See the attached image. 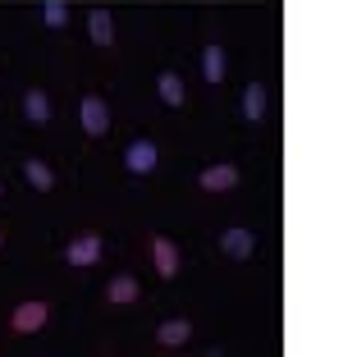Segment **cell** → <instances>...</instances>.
I'll return each instance as SVG.
<instances>
[{
    "label": "cell",
    "instance_id": "cell-1",
    "mask_svg": "<svg viewBox=\"0 0 357 357\" xmlns=\"http://www.w3.org/2000/svg\"><path fill=\"white\" fill-rule=\"evenodd\" d=\"M46 321H51V307H46L42 298H32V303H19V307H14L10 330H14V335H37Z\"/></svg>",
    "mask_w": 357,
    "mask_h": 357
},
{
    "label": "cell",
    "instance_id": "cell-2",
    "mask_svg": "<svg viewBox=\"0 0 357 357\" xmlns=\"http://www.w3.org/2000/svg\"><path fill=\"white\" fill-rule=\"evenodd\" d=\"M124 165H128V174H151V169L160 165L156 142H151V137H133L124 147Z\"/></svg>",
    "mask_w": 357,
    "mask_h": 357
},
{
    "label": "cell",
    "instance_id": "cell-3",
    "mask_svg": "<svg viewBox=\"0 0 357 357\" xmlns=\"http://www.w3.org/2000/svg\"><path fill=\"white\" fill-rule=\"evenodd\" d=\"M78 119H83V133L101 137L105 128H110V105H105L101 96H83V101H78Z\"/></svg>",
    "mask_w": 357,
    "mask_h": 357
},
{
    "label": "cell",
    "instance_id": "cell-4",
    "mask_svg": "<svg viewBox=\"0 0 357 357\" xmlns=\"http://www.w3.org/2000/svg\"><path fill=\"white\" fill-rule=\"evenodd\" d=\"M151 261H156V271L165 275V280H174L178 266H183V252H178V243H174V238L156 234V238H151Z\"/></svg>",
    "mask_w": 357,
    "mask_h": 357
},
{
    "label": "cell",
    "instance_id": "cell-5",
    "mask_svg": "<svg viewBox=\"0 0 357 357\" xmlns=\"http://www.w3.org/2000/svg\"><path fill=\"white\" fill-rule=\"evenodd\" d=\"M69 266H96L101 261V234H78L69 248H64Z\"/></svg>",
    "mask_w": 357,
    "mask_h": 357
},
{
    "label": "cell",
    "instance_id": "cell-6",
    "mask_svg": "<svg viewBox=\"0 0 357 357\" xmlns=\"http://www.w3.org/2000/svg\"><path fill=\"white\" fill-rule=\"evenodd\" d=\"M197 183H202V192H229L238 183V165H229V160L225 165H206Z\"/></svg>",
    "mask_w": 357,
    "mask_h": 357
},
{
    "label": "cell",
    "instance_id": "cell-7",
    "mask_svg": "<svg viewBox=\"0 0 357 357\" xmlns=\"http://www.w3.org/2000/svg\"><path fill=\"white\" fill-rule=\"evenodd\" d=\"M220 252L234 257V261H248V257L257 252V238H252L248 229H225V234H220Z\"/></svg>",
    "mask_w": 357,
    "mask_h": 357
},
{
    "label": "cell",
    "instance_id": "cell-8",
    "mask_svg": "<svg viewBox=\"0 0 357 357\" xmlns=\"http://www.w3.org/2000/svg\"><path fill=\"white\" fill-rule=\"evenodd\" d=\"M266 105H271V92H266V83H248L243 87V119H266Z\"/></svg>",
    "mask_w": 357,
    "mask_h": 357
},
{
    "label": "cell",
    "instance_id": "cell-9",
    "mask_svg": "<svg viewBox=\"0 0 357 357\" xmlns=\"http://www.w3.org/2000/svg\"><path fill=\"white\" fill-rule=\"evenodd\" d=\"M156 339L165 348H183L192 339V326L183 321V316H169V321H160V326H156Z\"/></svg>",
    "mask_w": 357,
    "mask_h": 357
},
{
    "label": "cell",
    "instance_id": "cell-10",
    "mask_svg": "<svg viewBox=\"0 0 357 357\" xmlns=\"http://www.w3.org/2000/svg\"><path fill=\"white\" fill-rule=\"evenodd\" d=\"M87 37H92V46H110L115 42V19L105 10H92L87 14Z\"/></svg>",
    "mask_w": 357,
    "mask_h": 357
},
{
    "label": "cell",
    "instance_id": "cell-11",
    "mask_svg": "<svg viewBox=\"0 0 357 357\" xmlns=\"http://www.w3.org/2000/svg\"><path fill=\"white\" fill-rule=\"evenodd\" d=\"M137 294H142V289H137V280H133V275H115V280L105 284V298H110L115 307L137 303Z\"/></svg>",
    "mask_w": 357,
    "mask_h": 357
},
{
    "label": "cell",
    "instance_id": "cell-12",
    "mask_svg": "<svg viewBox=\"0 0 357 357\" xmlns=\"http://www.w3.org/2000/svg\"><path fill=\"white\" fill-rule=\"evenodd\" d=\"M23 115H28V124H46V119H51V96H46L42 87L23 92Z\"/></svg>",
    "mask_w": 357,
    "mask_h": 357
},
{
    "label": "cell",
    "instance_id": "cell-13",
    "mask_svg": "<svg viewBox=\"0 0 357 357\" xmlns=\"http://www.w3.org/2000/svg\"><path fill=\"white\" fill-rule=\"evenodd\" d=\"M225 69H229V60H225L220 46L211 42L206 51H202V78H206V83H225Z\"/></svg>",
    "mask_w": 357,
    "mask_h": 357
},
{
    "label": "cell",
    "instance_id": "cell-14",
    "mask_svg": "<svg viewBox=\"0 0 357 357\" xmlns=\"http://www.w3.org/2000/svg\"><path fill=\"white\" fill-rule=\"evenodd\" d=\"M156 92H160V101H165V105H174V110H178L183 101H188V92H183V78H178V74H169V69L156 78Z\"/></svg>",
    "mask_w": 357,
    "mask_h": 357
},
{
    "label": "cell",
    "instance_id": "cell-15",
    "mask_svg": "<svg viewBox=\"0 0 357 357\" xmlns=\"http://www.w3.org/2000/svg\"><path fill=\"white\" fill-rule=\"evenodd\" d=\"M23 174H28V183H32L37 192H51V188H55L51 165H46V160H37V156H32V160H23Z\"/></svg>",
    "mask_w": 357,
    "mask_h": 357
},
{
    "label": "cell",
    "instance_id": "cell-16",
    "mask_svg": "<svg viewBox=\"0 0 357 357\" xmlns=\"http://www.w3.org/2000/svg\"><path fill=\"white\" fill-rule=\"evenodd\" d=\"M42 23L46 28H64V23H69V5H64V0H46L42 5Z\"/></svg>",
    "mask_w": 357,
    "mask_h": 357
},
{
    "label": "cell",
    "instance_id": "cell-17",
    "mask_svg": "<svg viewBox=\"0 0 357 357\" xmlns=\"http://www.w3.org/2000/svg\"><path fill=\"white\" fill-rule=\"evenodd\" d=\"M0 192H5V183H0Z\"/></svg>",
    "mask_w": 357,
    "mask_h": 357
},
{
    "label": "cell",
    "instance_id": "cell-18",
    "mask_svg": "<svg viewBox=\"0 0 357 357\" xmlns=\"http://www.w3.org/2000/svg\"><path fill=\"white\" fill-rule=\"evenodd\" d=\"M0 243H5V234H0Z\"/></svg>",
    "mask_w": 357,
    "mask_h": 357
}]
</instances>
